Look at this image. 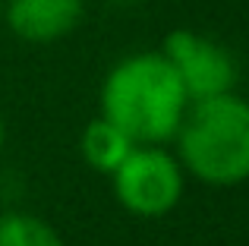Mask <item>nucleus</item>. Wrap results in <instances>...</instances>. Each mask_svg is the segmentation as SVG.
I'll use <instances>...</instances> for the list:
<instances>
[{"label": "nucleus", "mask_w": 249, "mask_h": 246, "mask_svg": "<svg viewBox=\"0 0 249 246\" xmlns=\"http://www.w3.org/2000/svg\"><path fill=\"white\" fill-rule=\"evenodd\" d=\"M189 95L161 51L123 57L101 86V117L123 129L136 145H164L177 136Z\"/></svg>", "instance_id": "nucleus-1"}, {"label": "nucleus", "mask_w": 249, "mask_h": 246, "mask_svg": "<svg viewBox=\"0 0 249 246\" xmlns=\"http://www.w3.org/2000/svg\"><path fill=\"white\" fill-rule=\"evenodd\" d=\"M177 161L205 186L249 180V101L233 92L189 101L177 129Z\"/></svg>", "instance_id": "nucleus-2"}, {"label": "nucleus", "mask_w": 249, "mask_h": 246, "mask_svg": "<svg viewBox=\"0 0 249 246\" xmlns=\"http://www.w3.org/2000/svg\"><path fill=\"white\" fill-rule=\"evenodd\" d=\"M114 196L139 218H164L183 199L186 171L164 145H133V152L110 174Z\"/></svg>", "instance_id": "nucleus-3"}, {"label": "nucleus", "mask_w": 249, "mask_h": 246, "mask_svg": "<svg viewBox=\"0 0 249 246\" xmlns=\"http://www.w3.org/2000/svg\"><path fill=\"white\" fill-rule=\"evenodd\" d=\"M161 54L177 70L189 101L214 98V95L233 92L237 86V57L208 35H199L193 29H174L164 38Z\"/></svg>", "instance_id": "nucleus-4"}, {"label": "nucleus", "mask_w": 249, "mask_h": 246, "mask_svg": "<svg viewBox=\"0 0 249 246\" xmlns=\"http://www.w3.org/2000/svg\"><path fill=\"white\" fill-rule=\"evenodd\" d=\"M3 16L22 41L51 44L82 22V0H10Z\"/></svg>", "instance_id": "nucleus-5"}, {"label": "nucleus", "mask_w": 249, "mask_h": 246, "mask_svg": "<svg viewBox=\"0 0 249 246\" xmlns=\"http://www.w3.org/2000/svg\"><path fill=\"white\" fill-rule=\"evenodd\" d=\"M136 142L123 133L117 123H110L107 117H95L91 123H85L82 136H79V152L82 161L98 174H114L117 164L133 152Z\"/></svg>", "instance_id": "nucleus-6"}, {"label": "nucleus", "mask_w": 249, "mask_h": 246, "mask_svg": "<svg viewBox=\"0 0 249 246\" xmlns=\"http://www.w3.org/2000/svg\"><path fill=\"white\" fill-rule=\"evenodd\" d=\"M0 246H67L44 218L29 211L0 215Z\"/></svg>", "instance_id": "nucleus-7"}, {"label": "nucleus", "mask_w": 249, "mask_h": 246, "mask_svg": "<svg viewBox=\"0 0 249 246\" xmlns=\"http://www.w3.org/2000/svg\"><path fill=\"white\" fill-rule=\"evenodd\" d=\"M3 139H6V126H3V114H0V152H3Z\"/></svg>", "instance_id": "nucleus-8"}, {"label": "nucleus", "mask_w": 249, "mask_h": 246, "mask_svg": "<svg viewBox=\"0 0 249 246\" xmlns=\"http://www.w3.org/2000/svg\"><path fill=\"white\" fill-rule=\"evenodd\" d=\"M0 13H3V0H0Z\"/></svg>", "instance_id": "nucleus-9"}]
</instances>
